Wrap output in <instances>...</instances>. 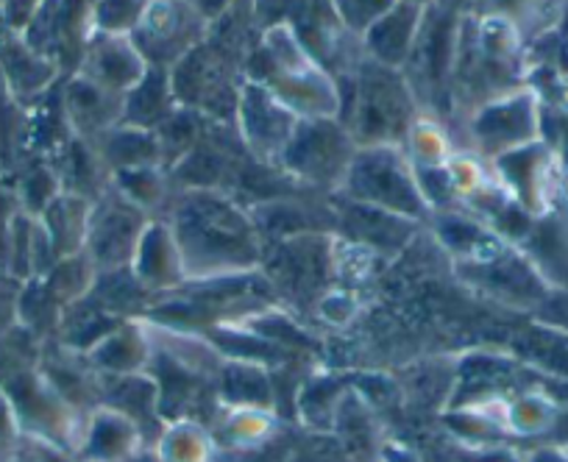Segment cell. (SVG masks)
I'll list each match as a JSON object with an SVG mask.
<instances>
[{"label":"cell","instance_id":"ba28073f","mask_svg":"<svg viewBox=\"0 0 568 462\" xmlns=\"http://www.w3.org/2000/svg\"><path fill=\"white\" fill-rule=\"evenodd\" d=\"M210 34V20L190 0H149L131 31L136 51L151 68L171 70Z\"/></svg>","mask_w":568,"mask_h":462},{"label":"cell","instance_id":"e0dca14e","mask_svg":"<svg viewBox=\"0 0 568 462\" xmlns=\"http://www.w3.org/2000/svg\"><path fill=\"white\" fill-rule=\"evenodd\" d=\"M90 145L95 148L98 160L103 162V167L112 176L120 171H131V167H162L160 143H156V134L149 132V129H134L118 123L109 132H103L101 137L92 140Z\"/></svg>","mask_w":568,"mask_h":462},{"label":"cell","instance_id":"1f68e13d","mask_svg":"<svg viewBox=\"0 0 568 462\" xmlns=\"http://www.w3.org/2000/svg\"><path fill=\"white\" fill-rule=\"evenodd\" d=\"M3 7H7V0H0V9H3Z\"/></svg>","mask_w":568,"mask_h":462},{"label":"cell","instance_id":"52a82bcc","mask_svg":"<svg viewBox=\"0 0 568 462\" xmlns=\"http://www.w3.org/2000/svg\"><path fill=\"white\" fill-rule=\"evenodd\" d=\"M243 81V68L217 51L210 40L201 42L171 68V86L179 106L193 109L229 126H234Z\"/></svg>","mask_w":568,"mask_h":462},{"label":"cell","instance_id":"8992f818","mask_svg":"<svg viewBox=\"0 0 568 462\" xmlns=\"http://www.w3.org/2000/svg\"><path fill=\"white\" fill-rule=\"evenodd\" d=\"M452 129H460L463 143L457 145L460 151H468L485 165H490L499 156L510 151L524 148L529 143H538L540 134V106L532 90H521L501 95L496 101L485 103L477 112L463 117Z\"/></svg>","mask_w":568,"mask_h":462},{"label":"cell","instance_id":"4dcf8cb0","mask_svg":"<svg viewBox=\"0 0 568 462\" xmlns=\"http://www.w3.org/2000/svg\"><path fill=\"white\" fill-rule=\"evenodd\" d=\"M3 25H7V20H3V12H0V29H3Z\"/></svg>","mask_w":568,"mask_h":462},{"label":"cell","instance_id":"d4e9b609","mask_svg":"<svg viewBox=\"0 0 568 462\" xmlns=\"http://www.w3.org/2000/svg\"><path fill=\"white\" fill-rule=\"evenodd\" d=\"M293 462H352L335 438H315L296 451Z\"/></svg>","mask_w":568,"mask_h":462},{"label":"cell","instance_id":"f546056e","mask_svg":"<svg viewBox=\"0 0 568 462\" xmlns=\"http://www.w3.org/2000/svg\"><path fill=\"white\" fill-rule=\"evenodd\" d=\"M404 3H418V7H433L435 0H404Z\"/></svg>","mask_w":568,"mask_h":462},{"label":"cell","instance_id":"2e32d148","mask_svg":"<svg viewBox=\"0 0 568 462\" xmlns=\"http://www.w3.org/2000/svg\"><path fill=\"white\" fill-rule=\"evenodd\" d=\"M424 12L426 7L396 0V7L387 9V12L382 14L376 23H371L368 29L363 31V37H359L365 57H371L379 64H387V68L402 70L404 64H407L409 53H413Z\"/></svg>","mask_w":568,"mask_h":462},{"label":"cell","instance_id":"7c38bea8","mask_svg":"<svg viewBox=\"0 0 568 462\" xmlns=\"http://www.w3.org/2000/svg\"><path fill=\"white\" fill-rule=\"evenodd\" d=\"M79 73L92 79L95 84L106 86L114 95H129L145 73L149 62L136 51L131 34H106V31H92L81 48Z\"/></svg>","mask_w":568,"mask_h":462},{"label":"cell","instance_id":"83f0119b","mask_svg":"<svg viewBox=\"0 0 568 462\" xmlns=\"http://www.w3.org/2000/svg\"><path fill=\"white\" fill-rule=\"evenodd\" d=\"M435 3L444 9H452V12H460V14H468L474 7H477V0H435Z\"/></svg>","mask_w":568,"mask_h":462},{"label":"cell","instance_id":"3957f363","mask_svg":"<svg viewBox=\"0 0 568 462\" xmlns=\"http://www.w3.org/2000/svg\"><path fill=\"white\" fill-rule=\"evenodd\" d=\"M460 12L452 9L426 7L415 37L413 53L402 68L420 114L449 126L452 121V79H455L457 42H460Z\"/></svg>","mask_w":568,"mask_h":462},{"label":"cell","instance_id":"9a60e30c","mask_svg":"<svg viewBox=\"0 0 568 462\" xmlns=\"http://www.w3.org/2000/svg\"><path fill=\"white\" fill-rule=\"evenodd\" d=\"M129 268L134 274V279L142 285V290L149 292L173 290V287L187 281L176 240H173L171 226L165 223V217H151V223L142 232L140 243H136L134 259H131Z\"/></svg>","mask_w":568,"mask_h":462},{"label":"cell","instance_id":"7a4b0ae2","mask_svg":"<svg viewBox=\"0 0 568 462\" xmlns=\"http://www.w3.org/2000/svg\"><path fill=\"white\" fill-rule=\"evenodd\" d=\"M341 109L337 121L352 132L359 148L402 145L415 123L424 117L402 70L363 57L357 68L335 75Z\"/></svg>","mask_w":568,"mask_h":462},{"label":"cell","instance_id":"7402d4cb","mask_svg":"<svg viewBox=\"0 0 568 462\" xmlns=\"http://www.w3.org/2000/svg\"><path fill=\"white\" fill-rule=\"evenodd\" d=\"M223 393L234 401H243V404H271V384H267L265 371H256L248 366H232L226 368V377H223Z\"/></svg>","mask_w":568,"mask_h":462},{"label":"cell","instance_id":"6da1fadb","mask_svg":"<svg viewBox=\"0 0 568 462\" xmlns=\"http://www.w3.org/2000/svg\"><path fill=\"white\" fill-rule=\"evenodd\" d=\"M187 281L248 276L262 265L265 243L254 217L221 189H173L162 209Z\"/></svg>","mask_w":568,"mask_h":462},{"label":"cell","instance_id":"484cf974","mask_svg":"<svg viewBox=\"0 0 568 462\" xmlns=\"http://www.w3.org/2000/svg\"><path fill=\"white\" fill-rule=\"evenodd\" d=\"M20 432H23V429H20L12 399L7 396V390L0 388V451H12L14 443H18Z\"/></svg>","mask_w":568,"mask_h":462},{"label":"cell","instance_id":"8fae6325","mask_svg":"<svg viewBox=\"0 0 568 462\" xmlns=\"http://www.w3.org/2000/svg\"><path fill=\"white\" fill-rule=\"evenodd\" d=\"M267 279L291 301H307L326 290L335 268L329 235H296L278 240L276 251L262 254ZM260 265V268H262Z\"/></svg>","mask_w":568,"mask_h":462},{"label":"cell","instance_id":"ac0fdd59","mask_svg":"<svg viewBox=\"0 0 568 462\" xmlns=\"http://www.w3.org/2000/svg\"><path fill=\"white\" fill-rule=\"evenodd\" d=\"M92 204H95V201L81 198V195L59 193L57 198L45 206V212L40 215V223L48 232V237H51L57 259L73 257V254L84 251Z\"/></svg>","mask_w":568,"mask_h":462},{"label":"cell","instance_id":"4316f807","mask_svg":"<svg viewBox=\"0 0 568 462\" xmlns=\"http://www.w3.org/2000/svg\"><path fill=\"white\" fill-rule=\"evenodd\" d=\"M190 3H193V7L212 23V20H217L229 7H232L234 0H190Z\"/></svg>","mask_w":568,"mask_h":462},{"label":"cell","instance_id":"44dd1931","mask_svg":"<svg viewBox=\"0 0 568 462\" xmlns=\"http://www.w3.org/2000/svg\"><path fill=\"white\" fill-rule=\"evenodd\" d=\"M134 449V423L125 415H101L90 434V451L101 460H118Z\"/></svg>","mask_w":568,"mask_h":462},{"label":"cell","instance_id":"f1b7e54d","mask_svg":"<svg viewBox=\"0 0 568 462\" xmlns=\"http://www.w3.org/2000/svg\"><path fill=\"white\" fill-rule=\"evenodd\" d=\"M7 462H40V460H37V456H29V454H14V456H9Z\"/></svg>","mask_w":568,"mask_h":462},{"label":"cell","instance_id":"ffe728a7","mask_svg":"<svg viewBox=\"0 0 568 462\" xmlns=\"http://www.w3.org/2000/svg\"><path fill=\"white\" fill-rule=\"evenodd\" d=\"M555 0H477L471 14H496L516 25L524 42H532L538 31H544L546 14H549Z\"/></svg>","mask_w":568,"mask_h":462},{"label":"cell","instance_id":"5b68a950","mask_svg":"<svg viewBox=\"0 0 568 462\" xmlns=\"http://www.w3.org/2000/svg\"><path fill=\"white\" fill-rule=\"evenodd\" d=\"M359 145L337 117L298 121L291 143L284 145L278 167L302 187L332 195L341 189Z\"/></svg>","mask_w":568,"mask_h":462},{"label":"cell","instance_id":"603a6c76","mask_svg":"<svg viewBox=\"0 0 568 462\" xmlns=\"http://www.w3.org/2000/svg\"><path fill=\"white\" fill-rule=\"evenodd\" d=\"M396 7V0H335V9L352 34L363 37L371 23L382 18L387 9Z\"/></svg>","mask_w":568,"mask_h":462},{"label":"cell","instance_id":"30bf717a","mask_svg":"<svg viewBox=\"0 0 568 462\" xmlns=\"http://www.w3.org/2000/svg\"><path fill=\"white\" fill-rule=\"evenodd\" d=\"M296 126V114L284 106L265 84H256V81L248 79L243 81L237 114H234V129H237L240 143L248 151L251 160L278 167L284 145L291 143Z\"/></svg>","mask_w":568,"mask_h":462},{"label":"cell","instance_id":"cb8c5ba5","mask_svg":"<svg viewBox=\"0 0 568 462\" xmlns=\"http://www.w3.org/2000/svg\"><path fill=\"white\" fill-rule=\"evenodd\" d=\"M23 212L14 184L3 182L0 176V274H9V257H12V232L14 220Z\"/></svg>","mask_w":568,"mask_h":462},{"label":"cell","instance_id":"4fadbf2b","mask_svg":"<svg viewBox=\"0 0 568 462\" xmlns=\"http://www.w3.org/2000/svg\"><path fill=\"white\" fill-rule=\"evenodd\" d=\"M0 75L7 79L14 97L29 109L64 79V70L53 59L34 51L20 31L3 25L0 29Z\"/></svg>","mask_w":568,"mask_h":462},{"label":"cell","instance_id":"277c9868","mask_svg":"<svg viewBox=\"0 0 568 462\" xmlns=\"http://www.w3.org/2000/svg\"><path fill=\"white\" fill-rule=\"evenodd\" d=\"M337 195L376 206L390 215L424 223L433 217L424 193L415 178V167L402 145H368L357 148L352 167L343 178Z\"/></svg>","mask_w":568,"mask_h":462},{"label":"cell","instance_id":"d6986e66","mask_svg":"<svg viewBox=\"0 0 568 462\" xmlns=\"http://www.w3.org/2000/svg\"><path fill=\"white\" fill-rule=\"evenodd\" d=\"M176 106L179 103L176 97H173L171 70L151 68L149 64L145 79L123 97V121L120 123L154 132L162 121H168V117L176 112Z\"/></svg>","mask_w":568,"mask_h":462},{"label":"cell","instance_id":"5bb4252c","mask_svg":"<svg viewBox=\"0 0 568 462\" xmlns=\"http://www.w3.org/2000/svg\"><path fill=\"white\" fill-rule=\"evenodd\" d=\"M59 92H62V109L70 132L87 143L123 121V95H114L79 70L64 75Z\"/></svg>","mask_w":568,"mask_h":462},{"label":"cell","instance_id":"9c48e42d","mask_svg":"<svg viewBox=\"0 0 568 462\" xmlns=\"http://www.w3.org/2000/svg\"><path fill=\"white\" fill-rule=\"evenodd\" d=\"M149 223V212H142L140 206L131 204L112 184L92 204L90 226H87L84 251L98 268V274L129 268L131 259H134L136 243H140Z\"/></svg>","mask_w":568,"mask_h":462}]
</instances>
